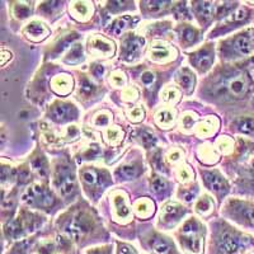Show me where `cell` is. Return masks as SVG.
Listing matches in <instances>:
<instances>
[{
	"label": "cell",
	"instance_id": "cell-1",
	"mask_svg": "<svg viewBox=\"0 0 254 254\" xmlns=\"http://www.w3.org/2000/svg\"><path fill=\"white\" fill-rule=\"evenodd\" d=\"M199 226L194 220H190L186 222L182 230V244H185L186 248L194 254H198L202 247V240L198 235Z\"/></svg>",
	"mask_w": 254,
	"mask_h": 254
},
{
	"label": "cell",
	"instance_id": "cell-2",
	"mask_svg": "<svg viewBox=\"0 0 254 254\" xmlns=\"http://www.w3.org/2000/svg\"><path fill=\"white\" fill-rule=\"evenodd\" d=\"M23 199L29 205L38 206V207H50L54 203V198L51 194L40 185L29 187L23 196Z\"/></svg>",
	"mask_w": 254,
	"mask_h": 254
},
{
	"label": "cell",
	"instance_id": "cell-3",
	"mask_svg": "<svg viewBox=\"0 0 254 254\" xmlns=\"http://www.w3.org/2000/svg\"><path fill=\"white\" fill-rule=\"evenodd\" d=\"M251 239L249 237H240L233 234L231 231H224L220 237V249L222 253L233 254L237 253L242 247L248 246Z\"/></svg>",
	"mask_w": 254,
	"mask_h": 254
},
{
	"label": "cell",
	"instance_id": "cell-4",
	"mask_svg": "<svg viewBox=\"0 0 254 254\" xmlns=\"http://www.w3.org/2000/svg\"><path fill=\"white\" fill-rule=\"evenodd\" d=\"M233 47L240 55H248L254 50V31L248 29L244 33L235 37Z\"/></svg>",
	"mask_w": 254,
	"mask_h": 254
},
{
	"label": "cell",
	"instance_id": "cell-5",
	"mask_svg": "<svg viewBox=\"0 0 254 254\" xmlns=\"http://www.w3.org/2000/svg\"><path fill=\"white\" fill-rule=\"evenodd\" d=\"M88 228H89V224H88L87 219H84L83 216H78L72 219L69 222V225L65 228V234L69 239H71V238L72 239H79L87 233Z\"/></svg>",
	"mask_w": 254,
	"mask_h": 254
},
{
	"label": "cell",
	"instance_id": "cell-6",
	"mask_svg": "<svg viewBox=\"0 0 254 254\" xmlns=\"http://www.w3.org/2000/svg\"><path fill=\"white\" fill-rule=\"evenodd\" d=\"M58 186L64 196H70L75 192V179L72 173L67 171H61L58 177Z\"/></svg>",
	"mask_w": 254,
	"mask_h": 254
},
{
	"label": "cell",
	"instance_id": "cell-7",
	"mask_svg": "<svg viewBox=\"0 0 254 254\" xmlns=\"http://www.w3.org/2000/svg\"><path fill=\"white\" fill-rule=\"evenodd\" d=\"M229 89L237 97L246 95L251 89V83H249L248 76L244 75V74H240V75L233 78L229 83Z\"/></svg>",
	"mask_w": 254,
	"mask_h": 254
},
{
	"label": "cell",
	"instance_id": "cell-8",
	"mask_svg": "<svg viewBox=\"0 0 254 254\" xmlns=\"http://www.w3.org/2000/svg\"><path fill=\"white\" fill-rule=\"evenodd\" d=\"M76 110L71 104H56L52 110V117L58 122H64L66 120L75 119Z\"/></svg>",
	"mask_w": 254,
	"mask_h": 254
},
{
	"label": "cell",
	"instance_id": "cell-9",
	"mask_svg": "<svg viewBox=\"0 0 254 254\" xmlns=\"http://www.w3.org/2000/svg\"><path fill=\"white\" fill-rule=\"evenodd\" d=\"M145 44V40L141 37H127L126 40L124 41V52H125V56H126L127 60H131L133 56L140 51L142 46Z\"/></svg>",
	"mask_w": 254,
	"mask_h": 254
},
{
	"label": "cell",
	"instance_id": "cell-10",
	"mask_svg": "<svg viewBox=\"0 0 254 254\" xmlns=\"http://www.w3.org/2000/svg\"><path fill=\"white\" fill-rule=\"evenodd\" d=\"M212 60H214V56H212V52L210 50H202V51L197 52L196 55L192 56V63L196 64V66L201 71H206L211 66Z\"/></svg>",
	"mask_w": 254,
	"mask_h": 254
},
{
	"label": "cell",
	"instance_id": "cell-11",
	"mask_svg": "<svg viewBox=\"0 0 254 254\" xmlns=\"http://www.w3.org/2000/svg\"><path fill=\"white\" fill-rule=\"evenodd\" d=\"M28 38L33 41H40L44 40L46 36H49V29L44 26V24L38 23V22H33V23L28 24L24 31Z\"/></svg>",
	"mask_w": 254,
	"mask_h": 254
},
{
	"label": "cell",
	"instance_id": "cell-12",
	"mask_svg": "<svg viewBox=\"0 0 254 254\" xmlns=\"http://www.w3.org/2000/svg\"><path fill=\"white\" fill-rule=\"evenodd\" d=\"M202 176L207 187L211 188L212 190H228V185H226L225 181H224L219 174L211 173V172H205V173H202Z\"/></svg>",
	"mask_w": 254,
	"mask_h": 254
},
{
	"label": "cell",
	"instance_id": "cell-13",
	"mask_svg": "<svg viewBox=\"0 0 254 254\" xmlns=\"http://www.w3.org/2000/svg\"><path fill=\"white\" fill-rule=\"evenodd\" d=\"M72 80H70V78L67 75H60L58 78L54 79L52 81V89L55 90L58 94L65 95L71 90Z\"/></svg>",
	"mask_w": 254,
	"mask_h": 254
},
{
	"label": "cell",
	"instance_id": "cell-14",
	"mask_svg": "<svg viewBox=\"0 0 254 254\" xmlns=\"http://www.w3.org/2000/svg\"><path fill=\"white\" fill-rule=\"evenodd\" d=\"M238 214L242 217L243 221L248 225L254 226V205H248V203H239L237 208Z\"/></svg>",
	"mask_w": 254,
	"mask_h": 254
},
{
	"label": "cell",
	"instance_id": "cell-15",
	"mask_svg": "<svg viewBox=\"0 0 254 254\" xmlns=\"http://www.w3.org/2000/svg\"><path fill=\"white\" fill-rule=\"evenodd\" d=\"M90 45H92L93 49L99 50V51H102V54H104V55H111V54L115 52L113 44H111L110 41L104 40V38H94V40L90 41Z\"/></svg>",
	"mask_w": 254,
	"mask_h": 254
},
{
	"label": "cell",
	"instance_id": "cell-16",
	"mask_svg": "<svg viewBox=\"0 0 254 254\" xmlns=\"http://www.w3.org/2000/svg\"><path fill=\"white\" fill-rule=\"evenodd\" d=\"M151 247L158 254H172V251L174 249L171 243L163 238H154L151 240Z\"/></svg>",
	"mask_w": 254,
	"mask_h": 254
},
{
	"label": "cell",
	"instance_id": "cell-17",
	"mask_svg": "<svg viewBox=\"0 0 254 254\" xmlns=\"http://www.w3.org/2000/svg\"><path fill=\"white\" fill-rule=\"evenodd\" d=\"M196 9L197 13L207 20L210 19L211 15H212V12H214V4L211 3V1H198Z\"/></svg>",
	"mask_w": 254,
	"mask_h": 254
},
{
	"label": "cell",
	"instance_id": "cell-18",
	"mask_svg": "<svg viewBox=\"0 0 254 254\" xmlns=\"http://www.w3.org/2000/svg\"><path fill=\"white\" fill-rule=\"evenodd\" d=\"M5 233L9 238H19L20 235L23 234L19 220H13V221L8 222V225L5 228Z\"/></svg>",
	"mask_w": 254,
	"mask_h": 254
},
{
	"label": "cell",
	"instance_id": "cell-19",
	"mask_svg": "<svg viewBox=\"0 0 254 254\" xmlns=\"http://www.w3.org/2000/svg\"><path fill=\"white\" fill-rule=\"evenodd\" d=\"M238 130L246 135H254V119L248 117V119H242L238 122Z\"/></svg>",
	"mask_w": 254,
	"mask_h": 254
},
{
	"label": "cell",
	"instance_id": "cell-20",
	"mask_svg": "<svg viewBox=\"0 0 254 254\" xmlns=\"http://www.w3.org/2000/svg\"><path fill=\"white\" fill-rule=\"evenodd\" d=\"M151 212H154V205L147 201V199H142L137 203V214L142 217H146L149 215H151Z\"/></svg>",
	"mask_w": 254,
	"mask_h": 254
},
{
	"label": "cell",
	"instance_id": "cell-21",
	"mask_svg": "<svg viewBox=\"0 0 254 254\" xmlns=\"http://www.w3.org/2000/svg\"><path fill=\"white\" fill-rule=\"evenodd\" d=\"M137 174H139L137 168L132 167V165H125L119 169V176H121L125 179H132L137 177Z\"/></svg>",
	"mask_w": 254,
	"mask_h": 254
},
{
	"label": "cell",
	"instance_id": "cell-22",
	"mask_svg": "<svg viewBox=\"0 0 254 254\" xmlns=\"http://www.w3.org/2000/svg\"><path fill=\"white\" fill-rule=\"evenodd\" d=\"M83 179L88 185H97L99 181V174L97 171H93V169H88V171L83 172Z\"/></svg>",
	"mask_w": 254,
	"mask_h": 254
},
{
	"label": "cell",
	"instance_id": "cell-23",
	"mask_svg": "<svg viewBox=\"0 0 254 254\" xmlns=\"http://www.w3.org/2000/svg\"><path fill=\"white\" fill-rule=\"evenodd\" d=\"M127 20H128V18L127 17L120 18V19L116 20L115 23L112 24V28H111V32H112L113 35H116V36L121 35L122 31H124V29L127 27Z\"/></svg>",
	"mask_w": 254,
	"mask_h": 254
},
{
	"label": "cell",
	"instance_id": "cell-24",
	"mask_svg": "<svg viewBox=\"0 0 254 254\" xmlns=\"http://www.w3.org/2000/svg\"><path fill=\"white\" fill-rule=\"evenodd\" d=\"M115 203H116V208H117V214H119V216L126 217L127 215L130 214V211H128V208H127L126 203H125V199L122 198V197L120 196L116 197Z\"/></svg>",
	"mask_w": 254,
	"mask_h": 254
},
{
	"label": "cell",
	"instance_id": "cell-25",
	"mask_svg": "<svg viewBox=\"0 0 254 254\" xmlns=\"http://www.w3.org/2000/svg\"><path fill=\"white\" fill-rule=\"evenodd\" d=\"M178 80H179V83H181V85H183L185 88H187L188 90H190V88H192V85L194 84V78L190 75L188 71L181 74V75H179V78H178Z\"/></svg>",
	"mask_w": 254,
	"mask_h": 254
},
{
	"label": "cell",
	"instance_id": "cell-26",
	"mask_svg": "<svg viewBox=\"0 0 254 254\" xmlns=\"http://www.w3.org/2000/svg\"><path fill=\"white\" fill-rule=\"evenodd\" d=\"M197 36H198V33H197L196 29L190 28V27H187L183 31V41H185L186 44H192V42H194L197 40Z\"/></svg>",
	"mask_w": 254,
	"mask_h": 254
},
{
	"label": "cell",
	"instance_id": "cell-27",
	"mask_svg": "<svg viewBox=\"0 0 254 254\" xmlns=\"http://www.w3.org/2000/svg\"><path fill=\"white\" fill-rule=\"evenodd\" d=\"M146 8L150 10V12H159L167 6V4H169V1H146Z\"/></svg>",
	"mask_w": 254,
	"mask_h": 254
},
{
	"label": "cell",
	"instance_id": "cell-28",
	"mask_svg": "<svg viewBox=\"0 0 254 254\" xmlns=\"http://www.w3.org/2000/svg\"><path fill=\"white\" fill-rule=\"evenodd\" d=\"M151 55L156 59L167 58V56L169 55V50L165 46H154L153 49H151Z\"/></svg>",
	"mask_w": 254,
	"mask_h": 254
},
{
	"label": "cell",
	"instance_id": "cell-29",
	"mask_svg": "<svg viewBox=\"0 0 254 254\" xmlns=\"http://www.w3.org/2000/svg\"><path fill=\"white\" fill-rule=\"evenodd\" d=\"M70 60H67V63H78V61L81 60V56H83V51H81V47L79 45H75V46L72 47L71 52H70Z\"/></svg>",
	"mask_w": 254,
	"mask_h": 254
},
{
	"label": "cell",
	"instance_id": "cell-30",
	"mask_svg": "<svg viewBox=\"0 0 254 254\" xmlns=\"http://www.w3.org/2000/svg\"><path fill=\"white\" fill-rule=\"evenodd\" d=\"M158 122L160 125H169L172 121H173V116H172L171 112L168 111H164V112H160L158 115Z\"/></svg>",
	"mask_w": 254,
	"mask_h": 254
},
{
	"label": "cell",
	"instance_id": "cell-31",
	"mask_svg": "<svg viewBox=\"0 0 254 254\" xmlns=\"http://www.w3.org/2000/svg\"><path fill=\"white\" fill-rule=\"evenodd\" d=\"M164 211L167 215H173V216H177V215H179L181 212H182V207L177 205V203H169V205L165 206Z\"/></svg>",
	"mask_w": 254,
	"mask_h": 254
},
{
	"label": "cell",
	"instance_id": "cell-32",
	"mask_svg": "<svg viewBox=\"0 0 254 254\" xmlns=\"http://www.w3.org/2000/svg\"><path fill=\"white\" fill-rule=\"evenodd\" d=\"M141 139H142V142L145 144V146H151L153 144H155L156 139L154 137L153 133L147 132V131H142L141 132Z\"/></svg>",
	"mask_w": 254,
	"mask_h": 254
},
{
	"label": "cell",
	"instance_id": "cell-33",
	"mask_svg": "<svg viewBox=\"0 0 254 254\" xmlns=\"http://www.w3.org/2000/svg\"><path fill=\"white\" fill-rule=\"evenodd\" d=\"M80 92L85 95H90L93 92H94V85L90 84L87 79H83V81H81Z\"/></svg>",
	"mask_w": 254,
	"mask_h": 254
},
{
	"label": "cell",
	"instance_id": "cell-34",
	"mask_svg": "<svg viewBox=\"0 0 254 254\" xmlns=\"http://www.w3.org/2000/svg\"><path fill=\"white\" fill-rule=\"evenodd\" d=\"M151 187H153V190H155L156 193H159V192H163L167 188V183L162 178H155L153 181V186Z\"/></svg>",
	"mask_w": 254,
	"mask_h": 254
},
{
	"label": "cell",
	"instance_id": "cell-35",
	"mask_svg": "<svg viewBox=\"0 0 254 254\" xmlns=\"http://www.w3.org/2000/svg\"><path fill=\"white\" fill-rule=\"evenodd\" d=\"M247 18H248V10L247 9H239V10H237L233 14L231 19L235 20V22H242V20L247 19Z\"/></svg>",
	"mask_w": 254,
	"mask_h": 254
},
{
	"label": "cell",
	"instance_id": "cell-36",
	"mask_svg": "<svg viewBox=\"0 0 254 254\" xmlns=\"http://www.w3.org/2000/svg\"><path fill=\"white\" fill-rule=\"evenodd\" d=\"M29 12H31V10H29L28 6H26V5H22V4H19V5L15 6V14H17L19 18L28 17Z\"/></svg>",
	"mask_w": 254,
	"mask_h": 254
},
{
	"label": "cell",
	"instance_id": "cell-37",
	"mask_svg": "<svg viewBox=\"0 0 254 254\" xmlns=\"http://www.w3.org/2000/svg\"><path fill=\"white\" fill-rule=\"evenodd\" d=\"M142 117H144V111H142L141 108L137 107V108H135V110H132L130 119L132 120L133 122H139V121H141Z\"/></svg>",
	"mask_w": 254,
	"mask_h": 254
},
{
	"label": "cell",
	"instance_id": "cell-38",
	"mask_svg": "<svg viewBox=\"0 0 254 254\" xmlns=\"http://www.w3.org/2000/svg\"><path fill=\"white\" fill-rule=\"evenodd\" d=\"M234 6H235L234 3H228L226 5H221L219 8V10H217V15H219V17L226 15L229 13V10H231V9L234 8Z\"/></svg>",
	"mask_w": 254,
	"mask_h": 254
},
{
	"label": "cell",
	"instance_id": "cell-39",
	"mask_svg": "<svg viewBox=\"0 0 254 254\" xmlns=\"http://www.w3.org/2000/svg\"><path fill=\"white\" fill-rule=\"evenodd\" d=\"M74 10H75V13H78L79 15H87L88 13L87 5L83 3H76L75 5H74Z\"/></svg>",
	"mask_w": 254,
	"mask_h": 254
},
{
	"label": "cell",
	"instance_id": "cell-40",
	"mask_svg": "<svg viewBox=\"0 0 254 254\" xmlns=\"http://www.w3.org/2000/svg\"><path fill=\"white\" fill-rule=\"evenodd\" d=\"M154 79H155V78H154V74H153V72H150V71L144 72V74H142V76H141L142 83L147 84V85H149V84L153 83Z\"/></svg>",
	"mask_w": 254,
	"mask_h": 254
},
{
	"label": "cell",
	"instance_id": "cell-41",
	"mask_svg": "<svg viewBox=\"0 0 254 254\" xmlns=\"http://www.w3.org/2000/svg\"><path fill=\"white\" fill-rule=\"evenodd\" d=\"M125 1H112L110 3V8L112 12H116V10H120V9H124L125 8Z\"/></svg>",
	"mask_w": 254,
	"mask_h": 254
},
{
	"label": "cell",
	"instance_id": "cell-42",
	"mask_svg": "<svg viewBox=\"0 0 254 254\" xmlns=\"http://www.w3.org/2000/svg\"><path fill=\"white\" fill-rule=\"evenodd\" d=\"M60 5V3L59 1H52V3H46L42 5V10H46V12H51L52 9L54 8H58V6Z\"/></svg>",
	"mask_w": 254,
	"mask_h": 254
},
{
	"label": "cell",
	"instance_id": "cell-43",
	"mask_svg": "<svg viewBox=\"0 0 254 254\" xmlns=\"http://www.w3.org/2000/svg\"><path fill=\"white\" fill-rule=\"evenodd\" d=\"M119 254H135V252H133L128 246L121 244V246L119 247Z\"/></svg>",
	"mask_w": 254,
	"mask_h": 254
},
{
	"label": "cell",
	"instance_id": "cell-44",
	"mask_svg": "<svg viewBox=\"0 0 254 254\" xmlns=\"http://www.w3.org/2000/svg\"><path fill=\"white\" fill-rule=\"evenodd\" d=\"M177 95H178V93H177L176 89H168L164 94V99L165 101H172Z\"/></svg>",
	"mask_w": 254,
	"mask_h": 254
},
{
	"label": "cell",
	"instance_id": "cell-45",
	"mask_svg": "<svg viewBox=\"0 0 254 254\" xmlns=\"http://www.w3.org/2000/svg\"><path fill=\"white\" fill-rule=\"evenodd\" d=\"M0 59H1V60H0V63H1V65H5L6 64V60H10V59H12V54H10V52H8V51H1V54H0Z\"/></svg>",
	"mask_w": 254,
	"mask_h": 254
},
{
	"label": "cell",
	"instance_id": "cell-46",
	"mask_svg": "<svg viewBox=\"0 0 254 254\" xmlns=\"http://www.w3.org/2000/svg\"><path fill=\"white\" fill-rule=\"evenodd\" d=\"M88 254H111V251L108 248L104 249H93L88 252Z\"/></svg>",
	"mask_w": 254,
	"mask_h": 254
},
{
	"label": "cell",
	"instance_id": "cell-47",
	"mask_svg": "<svg viewBox=\"0 0 254 254\" xmlns=\"http://www.w3.org/2000/svg\"><path fill=\"white\" fill-rule=\"evenodd\" d=\"M108 136L113 140L119 139L120 136H121V132L119 130H116V128H112V130H108Z\"/></svg>",
	"mask_w": 254,
	"mask_h": 254
},
{
	"label": "cell",
	"instance_id": "cell-48",
	"mask_svg": "<svg viewBox=\"0 0 254 254\" xmlns=\"http://www.w3.org/2000/svg\"><path fill=\"white\" fill-rule=\"evenodd\" d=\"M103 72H104V67L101 66V65H95V67L93 69V74H94L95 76H101Z\"/></svg>",
	"mask_w": 254,
	"mask_h": 254
},
{
	"label": "cell",
	"instance_id": "cell-49",
	"mask_svg": "<svg viewBox=\"0 0 254 254\" xmlns=\"http://www.w3.org/2000/svg\"><path fill=\"white\" fill-rule=\"evenodd\" d=\"M202 207H205V210H207L208 207H210V202H208L207 199H202V201H199V203L198 205H197V208H198V210H201L202 211L203 208Z\"/></svg>",
	"mask_w": 254,
	"mask_h": 254
},
{
	"label": "cell",
	"instance_id": "cell-50",
	"mask_svg": "<svg viewBox=\"0 0 254 254\" xmlns=\"http://www.w3.org/2000/svg\"><path fill=\"white\" fill-rule=\"evenodd\" d=\"M95 124L97 125H107L108 124V117H106V116H99L98 119H97V121H95Z\"/></svg>",
	"mask_w": 254,
	"mask_h": 254
},
{
	"label": "cell",
	"instance_id": "cell-51",
	"mask_svg": "<svg viewBox=\"0 0 254 254\" xmlns=\"http://www.w3.org/2000/svg\"><path fill=\"white\" fill-rule=\"evenodd\" d=\"M179 174H181L182 179H188V178H190V174H188V172L186 171V169H181Z\"/></svg>",
	"mask_w": 254,
	"mask_h": 254
},
{
	"label": "cell",
	"instance_id": "cell-52",
	"mask_svg": "<svg viewBox=\"0 0 254 254\" xmlns=\"http://www.w3.org/2000/svg\"><path fill=\"white\" fill-rule=\"evenodd\" d=\"M177 156H178V154H174V155H173V154H172L171 159H172V160H177V159H178V158H177Z\"/></svg>",
	"mask_w": 254,
	"mask_h": 254
},
{
	"label": "cell",
	"instance_id": "cell-53",
	"mask_svg": "<svg viewBox=\"0 0 254 254\" xmlns=\"http://www.w3.org/2000/svg\"><path fill=\"white\" fill-rule=\"evenodd\" d=\"M253 167H254V163H253Z\"/></svg>",
	"mask_w": 254,
	"mask_h": 254
},
{
	"label": "cell",
	"instance_id": "cell-54",
	"mask_svg": "<svg viewBox=\"0 0 254 254\" xmlns=\"http://www.w3.org/2000/svg\"><path fill=\"white\" fill-rule=\"evenodd\" d=\"M252 254H254V253H252Z\"/></svg>",
	"mask_w": 254,
	"mask_h": 254
}]
</instances>
